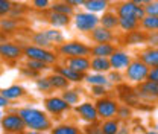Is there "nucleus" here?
<instances>
[{
    "label": "nucleus",
    "instance_id": "1",
    "mask_svg": "<svg viewBox=\"0 0 158 134\" xmlns=\"http://www.w3.org/2000/svg\"><path fill=\"white\" fill-rule=\"evenodd\" d=\"M17 111L21 116L24 125H26V130H35V131L49 133L50 128L53 127V119L41 108L27 105V107L17 108Z\"/></svg>",
    "mask_w": 158,
    "mask_h": 134
},
{
    "label": "nucleus",
    "instance_id": "2",
    "mask_svg": "<svg viewBox=\"0 0 158 134\" xmlns=\"http://www.w3.org/2000/svg\"><path fill=\"white\" fill-rule=\"evenodd\" d=\"M90 44L81 40H65L56 46V54L62 58H72V57H90Z\"/></svg>",
    "mask_w": 158,
    "mask_h": 134
},
{
    "label": "nucleus",
    "instance_id": "3",
    "mask_svg": "<svg viewBox=\"0 0 158 134\" xmlns=\"http://www.w3.org/2000/svg\"><path fill=\"white\" fill-rule=\"evenodd\" d=\"M148 73H149V67L141 59H138L137 57L132 58L129 66L123 70L125 82H129V84H134V85H138L143 81H146L148 79Z\"/></svg>",
    "mask_w": 158,
    "mask_h": 134
},
{
    "label": "nucleus",
    "instance_id": "4",
    "mask_svg": "<svg viewBox=\"0 0 158 134\" xmlns=\"http://www.w3.org/2000/svg\"><path fill=\"white\" fill-rule=\"evenodd\" d=\"M23 57L26 58V59H38V61H43V63H46L49 66H55L59 59V55L55 50L38 47L35 44L24 46L23 47Z\"/></svg>",
    "mask_w": 158,
    "mask_h": 134
},
{
    "label": "nucleus",
    "instance_id": "5",
    "mask_svg": "<svg viewBox=\"0 0 158 134\" xmlns=\"http://www.w3.org/2000/svg\"><path fill=\"white\" fill-rule=\"evenodd\" d=\"M43 107H44V111L52 119H61V117H64L65 115H69L72 111V107L61 96L56 95H50L47 97H44Z\"/></svg>",
    "mask_w": 158,
    "mask_h": 134
},
{
    "label": "nucleus",
    "instance_id": "6",
    "mask_svg": "<svg viewBox=\"0 0 158 134\" xmlns=\"http://www.w3.org/2000/svg\"><path fill=\"white\" fill-rule=\"evenodd\" d=\"M0 128L3 133L9 134H21L26 130V125L21 119V116L19 115L17 108H11L8 110L0 119Z\"/></svg>",
    "mask_w": 158,
    "mask_h": 134
},
{
    "label": "nucleus",
    "instance_id": "7",
    "mask_svg": "<svg viewBox=\"0 0 158 134\" xmlns=\"http://www.w3.org/2000/svg\"><path fill=\"white\" fill-rule=\"evenodd\" d=\"M75 29L81 32V34H90L96 26H99V15L88 12V11H81V12H75L72 15Z\"/></svg>",
    "mask_w": 158,
    "mask_h": 134
},
{
    "label": "nucleus",
    "instance_id": "8",
    "mask_svg": "<svg viewBox=\"0 0 158 134\" xmlns=\"http://www.w3.org/2000/svg\"><path fill=\"white\" fill-rule=\"evenodd\" d=\"M94 105H96V111H98L99 120H103V119L116 117L120 102H118L116 97L108 95V96L100 97V99H96V101H94Z\"/></svg>",
    "mask_w": 158,
    "mask_h": 134
},
{
    "label": "nucleus",
    "instance_id": "9",
    "mask_svg": "<svg viewBox=\"0 0 158 134\" xmlns=\"http://www.w3.org/2000/svg\"><path fill=\"white\" fill-rule=\"evenodd\" d=\"M73 113L76 115L81 122L84 123H94L99 122V116L96 111V105L93 101H81L78 105H75L73 108Z\"/></svg>",
    "mask_w": 158,
    "mask_h": 134
},
{
    "label": "nucleus",
    "instance_id": "10",
    "mask_svg": "<svg viewBox=\"0 0 158 134\" xmlns=\"http://www.w3.org/2000/svg\"><path fill=\"white\" fill-rule=\"evenodd\" d=\"M118 17H132V19H137L138 21L146 15L144 12V8L143 6H138L135 3H132L131 0H122L116 5V9Z\"/></svg>",
    "mask_w": 158,
    "mask_h": 134
},
{
    "label": "nucleus",
    "instance_id": "11",
    "mask_svg": "<svg viewBox=\"0 0 158 134\" xmlns=\"http://www.w3.org/2000/svg\"><path fill=\"white\" fill-rule=\"evenodd\" d=\"M135 93H137L140 101L157 102L158 101V82L146 79L141 84L135 85Z\"/></svg>",
    "mask_w": 158,
    "mask_h": 134
},
{
    "label": "nucleus",
    "instance_id": "12",
    "mask_svg": "<svg viewBox=\"0 0 158 134\" xmlns=\"http://www.w3.org/2000/svg\"><path fill=\"white\" fill-rule=\"evenodd\" d=\"M132 54L129 52V50H126V49H123V47H117L111 55H110V64H111V69L113 70H118V72H123L128 66H129V63L132 61Z\"/></svg>",
    "mask_w": 158,
    "mask_h": 134
},
{
    "label": "nucleus",
    "instance_id": "13",
    "mask_svg": "<svg viewBox=\"0 0 158 134\" xmlns=\"http://www.w3.org/2000/svg\"><path fill=\"white\" fill-rule=\"evenodd\" d=\"M23 57V47L12 41H0V58L5 61H19Z\"/></svg>",
    "mask_w": 158,
    "mask_h": 134
},
{
    "label": "nucleus",
    "instance_id": "14",
    "mask_svg": "<svg viewBox=\"0 0 158 134\" xmlns=\"http://www.w3.org/2000/svg\"><path fill=\"white\" fill-rule=\"evenodd\" d=\"M88 37L90 40L93 41V43H116L118 40V37L116 35V32L114 31H111V29H106V28H103V26H96L90 34H88Z\"/></svg>",
    "mask_w": 158,
    "mask_h": 134
},
{
    "label": "nucleus",
    "instance_id": "15",
    "mask_svg": "<svg viewBox=\"0 0 158 134\" xmlns=\"http://www.w3.org/2000/svg\"><path fill=\"white\" fill-rule=\"evenodd\" d=\"M52 67H53L55 72L61 73L70 84H81V82H84V76H85V75L78 72V70H75V69H72V67H69V66H65L64 63H62V64H58V63H56V64L52 66Z\"/></svg>",
    "mask_w": 158,
    "mask_h": 134
},
{
    "label": "nucleus",
    "instance_id": "16",
    "mask_svg": "<svg viewBox=\"0 0 158 134\" xmlns=\"http://www.w3.org/2000/svg\"><path fill=\"white\" fill-rule=\"evenodd\" d=\"M47 134H82V127L75 122H58L53 123Z\"/></svg>",
    "mask_w": 158,
    "mask_h": 134
},
{
    "label": "nucleus",
    "instance_id": "17",
    "mask_svg": "<svg viewBox=\"0 0 158 134\" xmlns=\"http://www.w3.org/2000/svg\"><path fill=\"white\" fill-rule=\"evenodd\" d=\"M62 63L75 70H78L81 73H88L90 72V57H72V58H64Z\"/></svg>",
    "mask_w": 158,
    "mask_h": 134
},
{
    "label": "nucleus",
    "instance_id": "18",
    "mask_svg": "<svg viewBox=\"0 0 158 134\" xmlns=\"http://www.w3.org/2000/svg\"><path fill=\"white\" fill-rule=\"evenodd\" d=\"M117 49L116 43H93L90 47V57L110 58V55Z\"/></svg>",
    "mask_w": 158,
    "mask_h": 134
},
{
    "label": "nucleus",
    "instance_id": "19",
    "mask_svg": "<svg viewBox=\"0 0 158 134\" xmlns=\"http://www.w3.org/2000/svg\"><path fill=\"white\" fill-rule=\"evenodd\" d=\"M137 58L141 59L148 67H155L158 66V47H151L146 46L137 54Z\"/></svg>",
    "mask_w": 158,
    "mask_h": 134
},
{
    "label": "nucleus",
    "instance_id": "20",
    "mask_svg": "<svg viewBox=\"0 0 158 134\" xmlns=\"http://www.w3.org/2000/svg\"><path fill=\"white\" fill-rule=\"evenodd\" d=\"M122 43L125 46H141V44H146V32L141 31V29L126 32V34H123Z\"/></svg>",
    "mask_w": 158,
    "mask_h": 134
},
{
    "label": "nucleus",
    "instance_id": "21",
    "mask_svg": "<svg viewBox=\"0 0 158 134\" xmlns=\"http://www.w3.org/2000/svg\"><path fill=\"white\" fill-rule=\"evenodd\" d=\"M47 21L50 24V28H56V29H64L69 28L72 23V17L65 15V14H59V12H53L50 11L47 14Z\"/></svg>",
    "mask_w": 158,
    "mask_h": 134
},
{
    "label": "nucleus",
    "instance_id": "22",
    "mask_svg": "<svg viewBox=\"0 0 158 134\" xmlns=\"http://www.w3.org/2000/svg\"><path fill=\"white\" fill-rule=\"evenodd\" d=\"M99 24L106 28V29H111V31H116L118 28V15L114 9H108L105 11L103 14H100L99 17Z\"/></svg>",
    "mask_w": 158,
    "mask_h": 134
},
{
    "label": "nucleus",
    "instance_id": "23",
    "mask_svg": "<svg viewBox=\"0 0 158 134\" xmlns=\"http://www.w3.org/2000/svg\"><path fill=\"white\" fill-rule=\"evenodd\" d=\"M0 93L5 96L9 102L19 101V99H21V97H24V96L27 95L26 89H24L23 85H20V84H12V85H9V87L3 89Z\"/></svg>",
    "mask_w": 158,
    "mask_h": 134
},
{
    "label": "nucleus",
    "instance_id": "24",
    "mask_svg": "<svg viewBox=\"0 0 158 134\" xmlns=\"http://www.w3.org/2000/svg\"><path fill=\"white\" fill-rule=\"evenodd\" d=\"M61 97L73 108L75 105H78L79 102L82 101V90L76 89V87H69V89L61 92Z\"/></svg>",
    "mask_w": 158,
    "mask_h": 134
},
{
    "label": "nucleus",
    "instance_id": "25",
    "mask_svg": "<svg viewBox=\"0 0 158 134\" xmlns=\"http://www.w3.org/2000/svg\"><path fill=\"white\" fill-rule=\"evenodd\" d=\"M90 70L98 73H108L111 70L110 59L103 57H90Z\"/></svg>",
    "mask_w": 158,
    "mask_h": 134
},
{
    "label": "nucleus",
    "instance_id": "26",
    "mask_svg": "<svg viewBox=\"0 0 158 134\" xmlns=\"http://www.w3.org/2000/svg\"><path fill=\"white\" fill-rule=\"evenodd\" d=\"M84 82L88 84V85H105V87H110L111 89L110 81L106 78V73H98V72H91L90 70L88 73H85Z\"/></svg>",
    "mask_w": 158,
    "mask_h": 134
},
{
    "label": "nucleus",
    "instance_id": "27",
    "mask_svg": "<svg viewBox=\"0 0 158 134\" xmlns=\"http://www.w3.org/2000/svg\"><path fill=\"white\" fill-rule=\"evenodd\" d=\"M110 5L111 3L108 0H87L85 5H84V8H85V11L99 15V14H103L105 11H108L110 9Z\"/></svg>",
    "mask_w": 158,
    "mask_h": 134
},
{
    "label": "nucleus",
    "instance_id": "28",
    "mask_svg": "<svg viewBox=\"0 0 158 134\" xmlns=\"http://www.w3.org/2000/svg\"><path fill=\"white\" fill-rule=\"evenodd\" d=\"M47 79H49V82H50V85H52V89L53 90H65V89H69L72 84L65 79V78L62 76L61 73H58V72H52L49 76H47Z\"/></svg>",
    "mask_w": 158,
    "mask_h": 134
},
{
    "label": "nucleus",
    "instance_id": "29",
    "mask_svg": "<svg viewBox=\"0 0 158 134\" xmlns=\"http://www.w3.org/2000/svg\"><path fill=\"white\" fill-rule=\"evenodd\" d=\"M138 29L144 31L146 34H148V32H155V31H158V17L157 15H149V14H146L143 19L140 20Z\"/></svg>",
    "mask_w": 158,
    "mask_h": 134
},
{
    "label": "nucleus",
    "instance_id": "30",
    "mask_svg": "<svg viewBox=\"0 0 158 134\" xmlns=\"http://www.w3.org/2000/svg\"><path fill=\"white\" fill-rule=\"evenodd\" d=\"M138 24L140 21L137 19H132V17H118V28L122 34H126V32H131V31H135L138 29Z\"/></svg>",
    "mask_w": 158,
    "mask_h": 134
},
{
    "label": "nucleus",
    "instance_id": "31",
    "mask_svg": "<svg viewBox=\"0 0 158 134\" xmlns=\"http://www.w3.org/2000/svg\"><path fill=\"white\" fill-rule=\"evenodd\" d=\"M100 123V128L103 134H117L118 127H120V120L117 117H111V119H103V120H99Z\"/></svg>",
    "mask_w": 158,
    "mask_h": 134
},
{
    "label": "nucleus",
    "instance_id": "32",
    "mask_svg": "<svg viewBox=\"0 0 158 134\" xmlns=\"http://www.w3.org/2000/svg\"><path fill=\"white\" fill-rule=\"evenodd\" d=\"M44 34L47 40L50 41L52 46H59L61 43L65 41V35L62 34V31H59L56 28H49V29H44Z\"/></svg>",
    "mask_w": 158,
    "mask_h": 134
},
{
    "label": "nucleus",
    "instance_id": "33",
    "mask_svg": "<svg viewBox=\"0 0 158 134\" xmlns=\"http://www.w3.org/2000/svg\"><path fill=\"white\" fill-rule=\"evenodd\" d=\"M19 29V21L17 19L11 15H5V19H0V31L5 34H12Z\"/></svg>",
    "mask_w": 158,
    "mask_h": 134
},
{
    "label": "nucleus",
    "instance_id": "34",
    "mask_svg": "<svg viewBox=\"0 0 158 134\" xmlns=\"http://www.w3.org/2000/svg\"><path fill=\"white\" fill-rule=\"evenodd\" d=\"M50 11H53V12H59V14H65V15H73L75 12H76V9L73 8V6H70L67 2H64V0H59V2H53L52 5H50Z\"/></svg>",
    "mask_w": 158,
    "mask_h": 134
},
{
    "label": "nucleus",
    "instance_id": "35",
    "mask_svg": "<svg viewBox=\"0 0 158 134\" xmlns=\"http://www.w3.org/2000/svg\"><path fill=\"white\" fill-rule=\"evenodd\" d=\"M132 116H134V108L131 105H128V104H120L118 105L116 117H117L120 122H129L132 119Z\"/></svg>",
    "mask_w": 158,
    "mask_h": 134
},
{
    "label": "nucleus",
    "instance_id": "36",
    "mask_svg": "<svg viewBox=\"0 0 158 134\" xmlns=\"http://www.w3.org/2000/svg\"><path fill=\"white\" fill-rule=\"evenodd\" d=\"M31 41H32V44H35V46H38V47H44V49H50V47H52V44H50V41L47 40L44 31L34 32V34L31 35Z\"/></svg>",
    "mask_w": 158,
    "mask_h": 134
},
{
    "label": "nucleus",
    "instance_id": "37",
    "mask_svg": "<svg viewBox=\"0 0 158 134\" xmlns=\"http://www.w3.org/2000/svg\"><path fill=\"white\" fill-rule=\"evenodd\" d=\"M24 66H26L27 69L37 72V73H43V72H46V70H49V69L52 67V66H49V64H46V63H43V61H38V59H26Z\"/></svg>",
    "mask_w": 158,
    "mask_h": 134
},
{
    "label": "nucleus",
    "instance_id": "38",
    "mask_svg": "<svg viewBox=\"0 0 158 134\" xmlns=\"http://www.w3.org/2000/svg\"><path fill=\"white\" fill-rule=\"evenodd\" d=\"M106 78H108L111 87H117V85L125 84V75H123V72H118V70H113V69H111V70L106 73Z\"/></svg>",
    "mask_w": 158,
    "mask_h": 134
},
{
    "label": "nucleus",
    "instance_id": "39",
    "mask_svg": "<svg viewBox=\"0 0 158 134\" xmlns=\"http://www.w3.org/2000/svg\"><path fill=\"white\" fill-rule=\"evenodd\" d=\"M108 95H110V87H105V85H90V96L94 97V101Z\"/></svg>",
    "mask_w": 158,
    "mask_h": 134
},
{
    "label": "nucleus",
    "instance_id": "40",
    "mask_svg": "<svg viewBox=\"0 0 158 134\" xmlns=\"http://www.w3.org/2000/svg\"><path fill=\"white\" fill-rule=\"evenodd\" d=\"M35 87L38 89V92H41V93H50L53 90L52 85H50V82H49V79H47V76L35 78Z\"/></svg>",
    "mask_w": 158,
    "mask_h": 134
},
{
    "label": "nucleus",
    "instance_id": "41",
    "mask_svg": "<svg viewBox=\"0 0 158 134\" xmlns=\"http://www.w3.org/2000/svg\"><path fill=\"white\" fill-rule=\"evenodd\" d=\"M82 134H103L100 123L94 122V123H85V127H82Z\"/></svg>",
    "mask_w": 158,
    "mask_h": 134
},
{
    "label": "nucleus",
    "instance_id": "42",
    "mask_svg": "<svg viewBox=\"0 0 158 134\" xmlns=\"http://www.w3.org/2000/svg\"><path fill=\"white\" fill-rule=\"evenodd\" d=\"M31 3H32V8L37 11H47L50 9L52 0H31Z\"/></svg>",
    "mask_w": 158,
    "mask_h": 134
},
{
    "label": "nucleus",
    "instance_id": "43",
    "mask_svg": "<svg viewBox=\"0 0 158 134\" xmlns=\"http://www.w3.org/2000/svg\"><path fill=\"white\" fill-rule=\"evenodd\" d=\"M11 8H12V2L11 0H0V17L9 15Z\"/></svg>",
    "mask_w": 158,
    "mask_h": 134
},
{
    "label": "nucleus",
    "instance_id": "44",
    "mask_svg": "<svg viewBox=\"0 0 158 134\" xmlns=\"http://www.w3.org/2000/svg\"><path fill=\"white\" fill-rule=\"evenodd\" d=\"M144 12L149 14V15H157L158 17V0H151L144 6Z\"/></svg>",
    "mask_w": 158,
    "mask_h": 134
},
{
    "label": "nucleus",
    "instance_id": "45",
    "mask_svg": "<svg viewBox=\"0 0 158 134\" xmlns=\"http://www.w3.org/2000/svg\"><path fill=\"white\" fill-rule=\"evenodd\" d=\"M146 44L151 47H158V31L146 34Z\"/></svg>",
    "mask_w": 158,
    "mask_h": 134
},
{
    "label": "nucleus",
    "instance_id": "46",
    "mask_svg": "<svg viewBox=\"0 0 158 134\" xmlns=\"http://www.w3.org/2000/svg\"><path fill=\"white\" fill-rule=\"evenodd\" d=\"M23 12H24L23 5H14V3H12V8H11V12H9V15H11V17L19 19L20 15H23Z\"/></svg>",
    "mask_w": 158,
    "mask_h": 134
},
{
    "label": "nucleus",
    "instance_id": "47",
    "mask_svg": "<svg viewBox=\"0 0 158 134\" xmlns=\"http://www.w3.org/2000/svg\"><path fill=\"white\" fill-rule=\"evenodd\" d=\"M132 133V127L129 125V122H120L117 134H131Z\"/></svg>",
    "mask_w": 158,
    "mask_h": 134
},
{
    "label": "nucleus",
    "instance_id": "48",
    "mask_svg": "<svg viewBox=\"0 0 158 134\" xmlns=\"http://www.w3.org/2000/svg\"><path fill=\"white\" fill-rule=\"evenodd\" d=\"M148 79H149V81H155V82H158V66H155V67H149Z\"/></svg>",
    "mask_w": 158,
    "mask_h": 134
},
{
    "label": "nucleus",
    "instance_id": "49",
    "mask_svg": "<svg viewBox=\"0 0 158 134\" xmlns=\"http://www.w3.org/2000/svg\"><path fill=\"white\" fill-rule=\"evenodd\" d=\"M64 2H67V3L70 5V6H73V8L76 9L78 6H84L87 0H64Z\"/></svg>",
    "mask_w": 158,
    "mask_h": 134
},
{
    "label": "nucleus",
    "instance_id": "50",
    "mask_svg": "<svg viewBox=\"0 0 158 134\" xmlns=\"http://www.w3.org/2000/svg\"><path fill=\"white\" fill-rule=\"evenodd\" d=\"M9 104H11V102H9V101H8L5 96L0 93V110H3V108H8V107H9Z\"/></svg>",
    "mask_w": 158,
    "mask_h": 134
},
{
    "label": "nucleus",
    "instance_id": "51",
    "mask_svg": "<svg viewBox=\"0 0 158 134\" xmlns=\"http://www.w3.org/2000/svg\"><path fill=\"white\" fill-rule=\"evenodd\" d=\"M131 2H132V3H135V5H138V6H143V8H144L151 0H131Z\"/></svg>",
    "mask_w": 158,
    "mask_h": 134
},
{
    "label": "nucleus",
    "instance_id": "52",
    "mask_svg": "<svg viewBox=\"0 0 158 134\" xmlns=\"http://www.w3.org/2000/svg\"><path fill=\"white\" fill-rule=\"evenodd\" d=\"M21 134H47V133H43V131H35V130H24Z\"/></svg>",
    "mask_w": 158,
    "mask_h": 134
},
{
    "label": "nucleus",
    "instance_id": "53",
    "mask_svg": "<svg viewBox=\"0 0 158 134\" xmlns=\"http://www.w3.org/2000/svg\"><path fill=\"white\" fill-rule=\"evenodd\" d=\"M144 134H158V130H146Z\"/></svg>",
    "mask_w": 158,
    "mask_h": 134
},
{
    "label": "nucleus",
    "instance_id": "54",
    "mask_svg": "<svg viewBox=\"0 0 158 134\" xmlns=\"http://www.w3.org/2000/svg\"><path fill=\"white\" fill-rule=\"evenodd\" d=\"M2 116H3V113H2V110H0V119H2Z\"/></svg>",
    "mask_w": 158,
    "mask_h": 134
},
{
    "label": "nucleus",
    "instance_id": "55",
    "mask_svg": "<svg viewBox=\"0 0 158 134\" xmlns=\"http://www.w3.org/2000/svg\"><path fill=\"white\" fill-rule=\"evenodd\" d=\"M108 2H110V3H111V2H114V0H108Z\"/></svg>",
    "mask_w": 158,
    "mask_h": 134
},
{
    "label": "nucleus",
    "instance_id": "56",
    "mask_svg": "<svg viewBox=\"0 0 158 134\" xmlns=\"http://www.w3.org/2000/svg\"><path fill=\"white\" fill-rule=\"evenodd\" d=\"M2 134H9V133H2Z\"/></svg>",
    "mask_w": 158,
    "mask_h": 134
},
{
    "label": "nucleus",
    "instance_id": "57",
    "mask_svg": "<svg viewBox=\"0 0 158 134\" xmlns=\"http://www.w3.org/2000/svg\"><path fill=\"white\" fill-rule=\"evenodd\" d=\"M131 134H137V133H131Z\"/></svg>",
    "mask_w": 158,
    "mask_h": 134
}]
</instances>
